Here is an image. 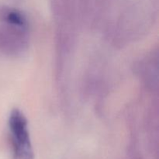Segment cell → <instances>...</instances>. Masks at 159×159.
<instances>
[{
    "label": "cell",
    "mask_w": 159,
    "mask_h": 159,
    "mask_svg": "<svg viewBox=\"0 0 159 159\" xmlns=\"http://www.w3.org/2000/svg\"><path fill=\"white\" fill-rule=\"evenodd\" d=\"M9 129L13 142L15 159H33L27 122L19 110H13L11 113Z\"/></svg>",
    "instance_id": "cell-1"
}]
</instances>
